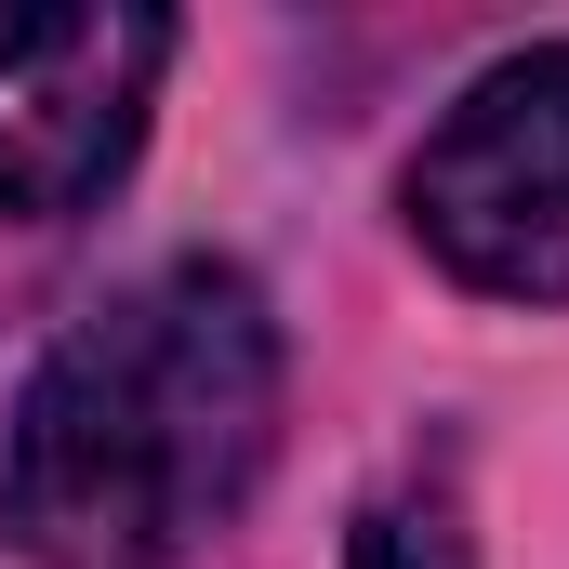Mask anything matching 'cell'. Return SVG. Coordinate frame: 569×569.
Here are the masks:
<instances>
[{
  "label": "cell",
  "mask_w": 569,
  "mask_h": 569,
  "mask_svg": "<svg viewBox=\"0 0 569 569\" xmlns=\"http://www.w3.org/2000/svg\"><path fill=\"white\" fill-rule=\"evenodd\" d=\"M279 450V318L252 266L172 252L80 305L0 437V530L27 569H186L239 530Z\"/></svg>",
  "instance_id": "obj_1"
},
{
  "label": "cell",
  "mask_w": 569,
  "mask_h": 569,
  "mask_svg": "<svg viewBox=\"0 0 569 569\" xmlns=\"http://www.w3.org/2000/svg\"><path fill=\"white\" fill-rule=\"evenodd\" d=\"M159 67H172V13H146V0L0 13V226L93 212L146 146Z\"/></svg>",
  "instance_id": "obj_3"
},
{
  "label": "cell",
  "mask_w": 569,
  "mask_h": 569,
  "mask_svg": "<svg viewBox=\"0 0 569 569\" xmlns=\"http://www.w3.org/2000/svg\"><path fill=\"white\" fill-rule=\"evenodd\" d=\"M398 212L490 305H569V40L490 53L411 146Z\"/></svg>",
  "instance_id": "obj_2"
},
{
  "label": "cell",
  "mask_w": 569,
  "mask_h": 569,
  "mask_svg": "<svg viewBox=\"0 0 569 569\" xmlns=\"http://www.w3.org/2000/svg\"><path fill=\"white\" fill-rule=\"evenodd\" d=\"M358 569H477L463 543V503H450V477H398V490H371L358 503Z\"/></svg>",
  "instance_id": "obj_4"
}]
</instances>
